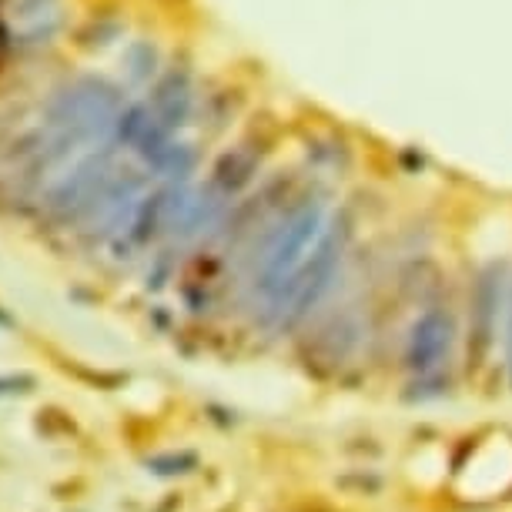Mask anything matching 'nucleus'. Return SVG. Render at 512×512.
Returning <instances> with one entry per match:
<instances>
[{"label":"nucleus","instance_id":"obj_11","mask_svg":"<svg viewBox=\"0 0 512 512\" xmlns=\"http://www.w3.org/2000/svg\"><path fill=\"white\" fill-rule=\"evenodd\" d=\"M506 369L512 382V298H509V328H506Z\"/></svg>","mask_w":512,"mask_h":512},{"label":"nucleus","instance_id":"obj_3","mask_svg":"<svg viewBox=\"0 0 512 512\" xmlns=\"http://www.w3.org/2000/svg\"><path fill=\"white\" fill-rule=\"evenodd\" d=\"M342 251H345V231L338 225H325L322 238L312 248V255L305 258L302 268L288 278V285L272 298V308L282 318H298L305 315L308 308L318 305L328 288H332V278L342 265Z\"/></svg>","mask_w":512,"mask_h":512},{"label":"nucleus","instance_id":"obj_1","mask_svg":"<svg viewBox=\"0 0 512 512\" xmlns=\"http://www.w3.org/2000/svg\"><path fill=\"white\" fill-rule=\"evenodd\" d=\"M121 114V91L104 77H77L47 104V124L54 131H71L77 141L88 144L104 138Z\"/></svg>","mask_w":512,"mask_h":512},{"label":"nucleus","instance_id":"obj_2","mask_svg":"<svg viewBox=\"0 0 512 512\" xmlns=\"http://www.w3.org/2000/svg\"><path fill=\"white\" fill-rule=\"evenodd\" d=\"M325 231V208L318 201H308V205L295 208L292 215L282 221V228L272 235V245H268V255L262 258V275H258V288L265 292V298H272L282 292L308 255L318 245Z\"/></svg>","mask_w":512,"mask_h":512},{"label":"nucleus","instance_id":"obj_12","mask_svg":"<svg viewBox=\"0 0 512 512\" xmlns=\"http://www.w3.org/2000/svg\"><path fill=\"white\" fill-rule=\"evenodd\" d=\"M0 325H11V318H7L4 312H0Z\"/></svg>","mask_w":512,"mask_h":512},{"label":"nucleus","instance_id":"obj_6","mask_svg":"<svg viewBox=\"0 0 512 512\" xmlns=\"http://www.w3.org/2000/svg\"><path fill=\"white\" fill-rule=\"evenodd\" d=\"M191 101H195V94H191V77L185 71H168L158 81V88H154L151 114L158 124H164L168 131H175L188 121Z\"/></svg>","mask_w":512,"mask_h":512},{"label":"nucleus","instance_id":"obj_8","mask_svg":"<svg viewBox=\"0 0 512 512\" xmlns=\"http://www.w3.org/2000/svg\"><path fill=\"white\" fill-rule=\"evenodd\" d=\"M154 168H158L161 175H168V178H185L188 171L195 168V151H191L188 144H175V141H171L168 151L161 154Z\"/></svg>","mask_w":512,"mask_h":512},{"label":"nucleus","instance_id":"obj_9","mask_svg":"<svg viewBox=\"0 0 512 512\" xmlns=\"http://www.w3.org/2000/svg\"><path fill=\"white\" fill-rule=\"evenodd\" d=\"M148 124H151V111L144 108V104H131L128 111L118 114V124H114V131H118V138L124 144H138V138L144 134Z\"/></svg>","mask_w":512,"mask_h":512},{"label":"nucleus","instance_id":"obj_10","mask_svg":"<svg viewBox=\"0 0 512 512\" xmlns=\"http://www.w3.org/2000/svg\"><path fill=\"white\" fill-rule=\"evenodd\" d=\"M124 64H128L131 81H148L154 74V64H158V54H154L151 44H131L128 54H124Z\"/></svg>","mask_w":512,"mask_h":512},{"label":"nucleus","instance_id":"obj_7","mask_svg":"<svg viewBox=\"0 0 512 512\" xmlns=\"http://www.w3.org/2000/svg\"><path fill=\"white\" fill-rule=\"evenodd\" d=\"M258 171V158L245 148H235V151H225L215 164V188L221 195H235L248 185L251 178H255Z\"/></svg>","mask_w":512,"mask_h":512},{"label":"nucleus","instance_id":"obj_5","mask_svg":"<svg viewBox=\"0 0 512 512\" xmlns=\"http://www.w3.org/2000/svg\"><path fill=\"white\" fill-rule=\"evenodd\" d=\"M452 342V322L442 312H425L412 325L409 335V365L419 372H429L446 359Z\"/></svg>","mask_w":512,"mask_h":512},{"label":"nucleus","instance_id":"obj_4","mask_svg":"<svg viewBox=\"0 0 512 512\" xmlns=\"http://www.w3.org/2000/svg\"><path fill=\"white\" fill-rule=\"evenodd\" d=\"M111 151L104 148L101 154L94 151L88 154L84 161L74 164V171L67 178H61L57 185L47 191V211H54L57 218L71 221L77 215H94V208H98V201L104 195V188H108L111 181Z\"/></svg>","mask_w":512,"mask_h":512}]
</instances>
